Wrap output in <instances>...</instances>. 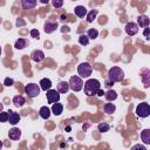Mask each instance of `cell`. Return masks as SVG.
<instances>
[{
	"label": "cell",
	"mask_w": 150,
	"mask_h": 150,
	"mask_svg": "<svg viewBox=\"0 0 150 150\" xmlns=\"http://www.w3.org/2000/svg\"><path fill=\"white\" fill-rule=\"evenodd\" d=\"M101 89V83L98 80L96 79H88L86 82H84V87H83V90H84V94L90 97V96H95L97 95V91Z\"/></svg>",
	"instance_id": "cell-1"
},
{
	"label": "cell",
	"mask_w": 150,
	"mask_h": 150,
	"mask_svg": "<svg viewBox=\"0 0 150 150\" xmlns=\"http://www.w3.org/2000/svg\"><path fill=\"white\" fill-rule=\"evenodd\" d=\"M108 79L112 83L114 82H122V80L124 79V73L120 67L114 66L108 70Z\"/></svg>",
	"instance_id": "cell-2"
},
{
	"label": "cell",
	"mask_w": 150,
	"mask_h": 150,
	"mask_svg": "<svg viewBox=\"0 0 150 150\" xmlns=\"http://www.w3.org/2000/svg\"><path fill=\"white\" fill-rule=\"evenodd\" d=\"M77 73L80 75V77H83V79H87L93 73V67L89 62H82L79 64L77 67Z\"/></svg>",
	"instance_id": "cell-3"
},
{
	"label": "cell",
	"mask_w": 150,
	"mask_h": 150,
	"mask_svg": "<svg viewBox=\"0 0 150 150\" xmlns=\"http://www.w3.org/2000/svg\"><path fill=\"white\" fill-rule=\"evenodd\" d=\"M69 87H70V89L73 90V91H80V90H82L83 89V87H84V83H83V80H82V77H80V76H71L70 79H69Z\"/></svg>",
	"instance_id": "cell-4"
},
{
	"label": "cell",
	"mask_w": 150,
	"mask_h": 150,
	"mask_svg": "<svg viewBox=\"0 0 150 150\" xmlns=\"http://www.w3.org/2000/svg\"><path fill=\"white\" fill-rule=\"evenodd\" d=\"M40 90H41V88H40V86L36 84V83H28V84H26V87H25V93H26L27 96L30 97V98L38 97L39 94H40Z\"/></svg>",
	"instance_id": "cell-5"
},
{
	"label": "cell",
	"mask_w": 150,
	"mask_h": 150,
	"mask_svg": "<svg viewBox=\"0 0 150 150\" xmlns=\"http://www.w3.org/2000/svg\"><path fill=\"white\" fill-rule=\"evenodd\" d=\"M135 112H136V115H137L138 117H142V118L148 117V116L150 115V105H149V103H146V102L139 103V104L136 107Z\"/></svg>",
	"instance_id": "cell-6"
},
{
	"label": "cell",
	"mask_w": 150,
	"mask_h": 150,
	"mask_svg": "<svg viewBox=\"0 0 150 150\" xmlns=\"http://www.w3.org/2000/svg\"><path fill=\"white\" fill-rule=\"evenodd\" d=\"M139 76H141L143 87L144 88H150V69H148V68H141Z\"/></svg>",
	"instance_id": "cell-7"
},
{
	"label": "cell",
	"mask_w": 150,
	"mask_h": 150,
	"mask_svg": "<svg viewBox=\"0 0 150 150\" xmlns=\"http://www.w3.org/2000/svg\"><path fill=\"white\" fill-rule=\"evenodd\" d=\"M46 96H47V102L49 103V104H54V103H57L59 101H60V93L56 90V89H50V90H48L47 91V94H46Z\"/></svg>",
	"instance_id": "cell-8"
},
{
	"label": "cell",
	"mask_w": 150,
	"mask_h": 150,
	"mask_svg": "<svg viewBox=\"0 0 150 150\" xmlns=\"http://www.w3.org/2000/svg\"><path fill=\"white\" fill-rule=\"evenodd\" d=\"M124 30H125V33H127L129 36H134V35H136V34L138 33V25H137L136 22L130 21V22H128V23L125 25Z\"/></svg>",
	"instance_id": "cell-9"
},
{
	"label": "cell",
	"mask_w": 150,
	"mask_h": 150,
	"mask_svg": "<svg viewBox=\"0 0 150 150\" xmlns=\"http://www.w3.org/2000/svg\"><path fill=\"white\" fill-rule=\"evenodd\" d=\"M30 59L34 61V62H41L45 60V53L40 49H35L30 53Z\"/></svg>",
	"instance_id": "cell-10"
},
{
	"label": "cell",
	"mask_w": 150,
	"mask_h": 150,
	"mask_svg": "<svg viewBox=\"0 0 150 150\" xmlns=\"http://www.w3.org/2000/svg\"><path fill=\"white\" fill-rule=\"evenodd\" d=\"M8 115H9V118H8L9 124L15 125V124H18V123L20 122L21 116H20L18 112H15V111H13V110H8Z\"/></svg>",
	"instance_id": "cell-11"
},
{
	"label": "cell",
	"mask_w": 150,
	"mask_h": 150,
	"mask_svg": "<svg viewBox=\"0 0 150 150\" xmlns=\"http://www.w3.org/2000/svg\"><path fill=\"white\" fill-rule=\"evenodd\" d=\"M137 25H138V27H144V28H146V27H149V25H150V19H149L146 15L141 14V15H138V18H137Z\"/></svg>",
	"instance_id": "cell-12"
},
{
	"label": "cell",
	"mask_w": 150,
	"mask_h": 150,
	"mask_svg": "<svg viewBox=\"0 0 150 150\" xmlns=\"http://www.w3.org/2000/svg\"><path fill=\"white\" fill-rule=\"evenodd\" d=\"M69 89H70L69 83L66 82V81H61V82H59L57 86H56V90H57L60 94H67V93L69 91Z\"/></svg>",
	"instance_id": "cell-13"
},
{
	"label": "cell",
	"mask_w": 150,
	"mask_h": 150,
	"mask_svg": "<svg viewBox=\"0 0 150 150\" xmlns=\"http://www.w3.org/2000/svg\"><path fill=\"white\" fill-rule=\"evenodd\" d=\"M20 136H21V130H20L19 128H12V129H9V131H8V137H9L12 141H19Z\"/></svg>",
	"instance_id": "cell-14"
},
{
	"label": "cell",
	"mask_w": 150,
	"mask_h": 150,
	"mask_svg": "<svg viewBox=\"0 0 150 150\" xmlns=\"http://www.w3.org/2000/svg\"><path fill=\"white\" fill-rule=\"evenodd\" d=\"M59 27V25H57V22H52V21H46L45 22V32L47 33V34H50V33H53L54 30H56V28Z\"/></svg>",
	"instance_id": "cell-15"
},
{
	"label": "cell",
	"mask_w": 150,
	"mask_h": 150,
	"mask_svg": "<svg viewBox=\"0 0 150 150\" xmlns=\"http://www.w3.org/2000/svg\"><path fill=\"white\" fill-rule=\"evenodd\" d=\"M141 141L143 144L150 145V129H143L141 131Z\"/></svg>",
	"instance_id": "cell-16"
},
{
	"label": "cell",
	"mask_w": 150,
	"mask_h": 150,
	"mask_svg": "<svg viewBox=\"0 0 150 150\" xmlns=\"http://www.w3.org/2000/svg\"><path fill=\"white\" fill-rule=\"evenodd\" d=\"M74 13H75V15L79 16V18H84V16H87L88 11H87V8H86L84 6H76V7L74 8Z\"/></svg>",
	"instance_id": "cell-17"
},
{
	"label": "cell",
	"mask_w": 150,
	"mask_h": 150,
	"mask_svg": "<svg viewBox=\"0 0 150 150\" xmlns=\"http://www.w3.org/2000/svg\"><path fill=\"white\" fill-rule=\"evenodd\" d=\"M39 86H40L41 90H43V91L47 93V91L50 90V88H52V81H50L49 79H42V80L40 81Z\"/></svg>",
	"instance_id": "cell-18"
},
{
	"label": "cell",
	"mask_w": 150,
	"mask_h": 150,
	"mask_svg": "<svg viewBox=\"0 0 150 150\" xmlns=\"http://www.w3.org/2000/svg\"><path fill=\"white\" fill-rule=\"evenodd\" d=\"M36 4V0H21V6L23 9H33Z\"/></svg>",
	"instance_id": "cell-19"
},
{
	"label": "cell",
	"mask_w": 150,
	"mask_h": 150,
	"mask_svg": "<svg viewBox=\"0 0 150 150\" xmlns=\"http://www.w3.org/2000/svg\"><path fill=\"white\" fill-rule=\"evenodd\" d=\"M27 45H28V41H27L26 39H23V38H20V39H18V40L15 41V43H14V48L20 50V49L26 48Z\"/></svg>",
	"instance_id": "cell-20"
},
{
	"label": "cell",
	"mask_w": 150,
	"mask_h": 150,
	"mask_svg": "<svg viewBox=\"0 0 150 150\" xmlns=\"http://www.w3.org/2000/svg\"><path fill=\"white\" fill-rule=\"evenodd\" d=\"M52 112L55 115V116H60L61 114H62V111H63V105L61 104V103H54L53 105H52Z\"/></svg>",
	"instance_id": "cell-21"
},
{
	"label": "cell",
	"mask_w": 150,
	"mask_h": 150,
	"mask_svg": "<svg viewBox=\"0 0 150 150\" xmlns=\"http://www.w3.org/2000/svg\"><path fill=\"white\" fill-rule=\"evenodd\" d=\"M13 103H14L15 107L20 108V107H22L26 103V100H25V97L22 95H16V96L13 97Z\"/></svg>",
	"instance_id": "cell-22"
},
{
	"label": "cell",
	"mask_w": 150,
	"mask_h": 150,
	"mask_svg": "<svg viewBox=\"0 0 150 150\" xmlns=\"http://www.w3.org/2000/svg\"><path fill=\"white\" fill-rule=\"evenodd\" d=\"M104 97H105L107 101L112 102V101H115V100L117 98V93H116L115 90H112V89H109V90L104 94Z\"/></svg>",
	"instance_id": "cell-23"
},
{
	"label": "cell",
	"mask_w": 150,
	"mask_h": 150,
	"mask_svg": "<svg viewBox=\"0 0 150 150\" xmlns=\"http://www.w3.org/2000/svg\"><path fill=\"white\" fill-rule=\"evenodd\" d=\"M50 109L48 108V107H41L40 108V111H39V114H40V116L43 118V120H48L49 118V116H50Z\"/></svg>",
	"instance_id": "cell-24"
},
{
	"label": "cell",
	"mask_w": 150,
	"mask_h": 150,
	"mask_svg": "<svg viewBox=\"0 0 150 150\" xmlns=\"http://www.w3.org/2000/svg\"><path fill=\"white\" fill-rule=\"evenodd\" d=\"M87 36L89 38V40H90V39H91V40H95V39H97V36H98V30L95 29V28H89V29L87 30Z\"/></svg>",
	"instance_id": "cell-25"
},
{
	"label": "cell",
	"mask_w": 150,
	"mask_h": 150,
	"mask_svg": "<svg viewBox=\"0 0 150 150\" xmlns=\"http://www.w3.org/2000/svg\"><path fill=\"white\" fill-rule=\"evenodd\" d=\"M103 109H104V112H105V114H109V115H110V114L115 112L116 107H115L114 103H105L104 107H103Z\"/></svg>",
	"instance_id": "cell-26"
},
{
	"label": "cell",
	"mask_w": 150,
	"mask_h": 150,
	"mask_svg": "<svg viewBox=\"0 0 150 150\" xmlns=\"http://www.w3.org/2000/svg\"><path fill=\"white\" fill-rule=\"evenodd\" d=\"M97 13H98L97 9H91V11H89L88 14H87V22H89V23L93 22V21L95 20V18H96Z\"/></svg>",
	"instance_id": "cell-27"
},
{
	"label": "cell",
	"mask_w": 150,
	"mask_h": 150,
	"mask_svg": "<svg viewBox=\"0 0 150 150\" xmlns=\"http://www.w3.org/2000/svg\"><path fill=\"white\" fill-rule=\"evenodd\" d=\"M109 129H110V125L108 123H105V122H102V123H100L97 125V130L100 132H107V131H109Z\"/></svg>",
	"instance_id": "cell-28"
},
{
	"label": "cell",
	"mask_w": 150,
	"mask_h": 150,
	"mask_svg": "<svg viewBox=\"0 0 150 150\" xmlns=\"http://www.w3.org/2000/svg\"><path fill=\"white\" fill-rule=\"evenodd\" d=\"M79 42H80V45H82V46H87V45L89 43V38L87 36V34H86V35H84V34L80 35V38H79Z\"/></svg>",
	"instance_id": "cell-29"
},
{
	"label": "cell",
	"mask_w": 150,
	"mask_h": 150,
	"mask_svg": "<svg viewBox=\"0 0 150 150\" xmlns=\"http://www.w3.org/2000/svg\"><path fill=\"white\" fill-rule=\"evenodd\" d=\"M8 118H9L8 111H2V112L0 114V121H1L2 123H5V122H8Z\"/></svg>",
	"instance_id": "cell-30"
},
{
	"label": "cell",
	"mask_w": 150,
	"mask_h": 150,
	"mask_svg": "<svg viewBox=\"0 0 150 150\" xmlns=\"http://www.w3.org/2000/svg\"><path fill=\"white\" fill-rule=\"evenodd\" d=\"M52 4H53V6H54L55 8H61V7L63 6V1H62V0H53Z\"/></svg>",
	"instance_id": "cell-31"
},
{
	"label": "cell",
	"mask_w": 150,
	"mask_h": 150,
	"mask_svg": "<svg viewBox=\"0 0 150 150\" xmlns=\"http://www.w3.org/2000/svg\"><path fill=\"white\" fill-rule=\"evenodd\" d=\"M30 36L34 38V39H39L40 38V32L38 29H30Z\"/></svg>",
	"instance_id": "cell-32"
},
{
	"label": "cell",
	"mask_w": 150,
	"mask_h": 150,
	"mask_svg": "<svg viewBox=\"0 0 150 150\" xmlns=\"http://www.w3.org/2000/svg\"><path fill=\"white\" fill-rule=\"evenodd\" d=\"M130 150H146V148L143 144H135V145L131 146Z\"/></svg>",
	"instance_id": "cell-33"
},
{
	"label": "cell",
	"mask_w": 150,
	"mask_h": 150,
	"mask_svg": "<svg viewBox=\"0 0 150 150\" xmlns=\"http://www.w3.org/2000/svg\"><path fill=\"white\" fill-rule=\"evenodd\" d=\"M13 83H14V81H13V79H12V77H6V79H5V81H4V84H5L6 87L12 86Z\"/></svg>",
	"instance_id": "cell-34"
},
{
	"label": "cell",
	"mask_w": 150,
	"mask_h": 150,
	"mask_svg": "<svg viewBox=\"0 0 150 150\" xmlns=\"http://www.w3.org/2000/svg\"><path fill=\"white\" fill-rule=\"evenodd\" d=\"M143 35H144L145 38H148V36L150 35V28H149V27H146V28L144 29V32H143Z\"/></svg>",
	"instance_id": "cell-35"
},
{
	"label": "cell",
	"mask_w": 150,
	"mask_h": 150,
	"mask_svg": "<svg viewBox=\"0 0 150 150\" xmlns=\"http://www.w3.org/2000/svg\"><path fill=\"white\" fill-rule=\"evenodd\" d=\"M104 94H105V93H104V91H103L102 89H100V90L97 91V96H98V97H102V96H103Z\"/></svg>",
	"instance_id": "cell-36"
},
{
	"label": "cell",
	"mask_w": 150,
	"mask_h": 150,
	"mask_svg": "<svg viewBox=\"0 0 150 150\" xmlns=\"http://www.w3.org/2000/svg\"><path fill=\"white\" fill-rule=\"evenodd\" d=\"M16 25H18V26H22V25H25V21L18 19V20H16Z\"/></svg>",
	"instance_id": "cell-37"
},
{
	"label": "cell",
	"mask_w": 150,
	"mask_h": 150,
	"mask_svg": "<svg viewBox=\"0 0 150 150\" xmlns=\"http://www.w3.org/2000/svg\"><path fill=\"white\" fill-rule=\"evenodd\" d=\"M61 30H62V32H69V27H68V26H63Z\"/></svg>",
	"instance_id": "cell-38"
},
{
	"label": "cell",
	"mask_w": 150,
	"mask_h": 150,
	"mask_svg": "<svg viewBox=\"0 0 150 150\" xmlns=\"http://www.w3.org/2000/svg\"><path fill=\"white\" fill-rule=\"evenodd\" d=\"M41 4H48V0H40Z\"/></svg>",
	"instance_id": "cell-39"
}]
</instances>
